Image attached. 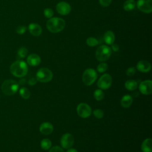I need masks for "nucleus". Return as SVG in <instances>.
<instances>
[{
	"label": "nucleus",
	"instance_id": "nucleus-1",
	"mask_svg": "<svg viewBox=\"0 0 152 152\" xmlns=\"http://www.w3.org/2000/svg\"><path fill=\"white\" fill-rule=\"evenodd\" d=\"M10 72L16 77H23L27 74V65L23 61H16L11 64L10 66Z\"/></svg>",
	"mask_w": 152,
	"mask_h": 152
},
{
	"label": "nucleus",
	"instance_id": "nucleus-2",
	"mask_svg": "<svg viewBox=\"0 0 152 152\" xmlns=\"http://www.w3.org/2000/svg\"><path fill=\"white\" fill-rule=\"evenodd\" d=\"M65 27V21L61 18L53 17L49 18L46 23V27L53 33L61 31Z\"/></svg>",
	"mask_w": 152,
	"mask_h": 152
},
{
	"label": "nucleus",
	"instance_id": "nucleus-3",
	"mask_svg": "<svg viewBox=\"0 0 152 152\" xmlns=\"http://www.w3.org/2000/svg\"><path fill=\"white\" fill-rule=\"evenodd\" d=\"M19 87L18 83L13 80H7L1 85L2 92L8 96H11L16 93Z\"/></svg>",
	"mask_w": 152,
	"mask_h": 152
},
{
	"label": "nucleus",
	"instance_id": "nucleus-4",
	"mask_svg": "<svg viewBox=\"0 0 152 152\" xmlns=\"http://www.w3.org/2000/svg\"><path fill=\"white\" fill-rule=\"evenodd\" d=\"M112 54V49L106 45H102L99 46L96 52V59L101 62H104L109 59Z\"/></svg>",
	"mask_w": 152,
	"mask_h": 152
},
{
	"label": "nucleus",
	"instance_id": "nucleus-5",
	"mask_svg": "<svg viewBox=\"0 0 152 152\" xmlns=\"http://www.w3.org/2000/svg\"><path fill=\"white\" fill-rule=\"evenodd\" d=\"M53 78L52 72L47 68H42L36 73L37 81L41 83H48Z\"/></svg>",
	"mask_w": 152,
	"mask_h": 152
},
{
	"label": "nucleus",
	"instance_id": "nucleus-6",
	"mask_svg": "<svg viewBox=\"0 0 152 152\" xmlns=\"http://www.w3.org/2000/svg\"><path fill=\"white\" fill-rule=\"evenodd\" d=\"M97 78L96 71L93 68H87L83 74V81L86 86L92 85Z\"/></svg>",
	"mask_w": 152,
	"mask_h": 152
},
{
	"label": "nucleus",
	"instance_id": "nucleus-7",
	"mask_svg": "<svg viewBox=\"0 0 152 152\" xmlns=\"http://www.w3.org/2000/svg\"><path fill=\"white\" fill-rule=\"evenodd\" d=\"M112 83V79L111 76L108 74H104L99 79L97 84L99 88L103 90H106L111 86Z\"/></svg>",
	"mask_w": 152,
	"mask_h": 152
},
{
	"label": "nucleus",
	"instance_id": "nucleus-8",
	"mask_svg": "<svg viewBox=\"0 0 152 152\" xmlns=\"http://www.w3.org/2000/svg\"><path fill=\"white\" fill-rule=\"evenodd\" d=\"M78 115L83 118H88L91 114V109L90 106L84 103H80L77 107Z\"/></svg>",
	"mask_w": 152,
	"mask_h": 152
},
{
	"label": "nucleus",
	"instance_id": "nucleus-9",
	"mask_svg": "<svg viewBox=\"0 0 152 152\" xmlns=\"http://www.w3.org/2000/svg\"><path fill=\"white\" fill-rule=\"evenodd\" d=\"M137 6L140 11L150 13L152 11V0H138Z\"/></svg>",
	"mask_w": 152,
	"mask_h": 152
},
{
	"label": "nucleus",
	"instance_id": "nucleus-10",
	"mask_svg": "<svg viewBox=\"0 0 152 152\" xmlns=\"http://www.w3.org/2000/svg\"><path fill=\"white\" fill-rule=\"evenodd\" d=\"M74 142V138L72 134L66 133L64 134L61 138V145L62 148L68 149L71 148Z\"/></svg>",
	"mask_w": 152,
	"mask_h": 152
},
{
	"label": "nucleus",
	"instance_id": "nucleus-11",
	"mask_svg": "<svg viewBox=\"0 0 152 152\" xmlns=\"http://www.w3.org/2000/svg\"><path fill=\"white\" fill-rule=\"evenodd\" d=\"M56 9L57 12L62 15L69 14L71 10L70 5L66 2H59L56 6Z\"/></svg>",
	"mask_w": 152,
	"mask_h": 152
},
{
	"label": "nucleus",
	"instance_id": "nucleus-12",
	"mask_svg": "<svg viewBox=\"0 0 152 152\" xmlns=\"http://www.w3.org/2000/svg\"><path fill=\"white\" fill-rule=\"evenodd\" d=\"M139 90L143 94H150L152 92V81L151 80H145L142 81L140 84Z\"/></svg>",
	"mask_w": 152,
	"mask_h": 152
},
{
	"label": "nucleus",
	"instance_id": "nucleus-13",
	"mask_svg": "<svg viewBox=\"0 0 152 152\" xmlns=\"http://www.w3.org/2000/svg\"><path fill=\"white\" fill-rule=\"evenodd\" d=\"M151 64L147 61H140L137 64V69L142 72H148L151 70Z\"/></svg>",
	"mask_w": 152,
	"mask_h": 152
},
{
	"label": "nucleus",
	"instance_id": "nucleus-14",
	"mask_svg": "<svg viewBox=\"0 0 152 152\" xmlns=\"http://www.w3.org/2000/svg\"><path fill=\"white\" fill-rule=\"evenodd\" d=\"M27 62L29 65L35 66L39 65L40 64L41 59L38 55L33 53L28 56L27 58Z\"/></svg>",
	"mask_w": 152,
	"mask_h": 152
},
{
	"label": "nucleus",
	"instance_id": "nucleus-15",
	"mask_svg": "<svg viewBox=\"0 0 152 152\" xmlns=\"http://www.w3.org/2000/svg\"><path fill=\"white\" fill-rule=\"evenodd\" d=\"M39 130L43 135L50 134L53 131V126L52 124L49 122H43L40 126Z\"/></svg>",
	"mask_w": 152,
	"mask_h": 152
},
{
	"label": "nucleus",
	"instance_id": "nucleus-16",
	"mask_svg": "<svg viewBox=\"0 0 152 152\" xmlns=\"http://www.w3.org/2000/svg\"><path fill=\"white\" fill-rule=\"evenodd\" d=\"M29 32L34 36H39L41 34L42 30L41 27L36 23H30L28 27Z\"/></svg>",
	"mask_w": 152,
	"mask_h": 152
},
{
	"label": "nucleus",
	"instance_id": "nucleus-17",
	"mask_svg": "<svg viewBox=\"0 0 152 152\" xmlns=\"http://www.w3.org/2000/svg\"><path fill=\"white\" fill-rule=\"evenodd\" d=\"M132 102V97L129 94H126L122 97L121 100V104L124 108H128L131 106Z\"/></svg>",
	"mask_w": 152,
	"mask_h": 152
},
{
	"label": "nucleus",
	"instance_id": "nucleus-18",
	"mask_svg": "<svg viewBox=\"0 0 152 152\" xmlns=\"http://www.w3.org/2000/svg\"><path fill=\"white\" fill-rule=\"evenodd\" d=\"M141 150L143 152H152V140L147 138L143 141L141 144Z\"/></svg>",
	"mask_w": 152,
	"mask_h": 152
},
{
	"label": "nucleus",
	"instance_id": "nucleus-19",
	"mask_svg": "<svg viewBox=\"0 0 152 152\" xmlns=\"http://www.w3.org/2000/svg\"><path fill=\"white\" fill-rule=\"evenodd\" d=\"M104 40L106 44L111 45L115 41V34L112 31L108 30L104 34Z\"/></svg>",
	"mask_w": 152,
	"mask_h": 152
},
{
	"label": "nucleus",
	"instance_id": "nucleus-20",
	"mask_svg": "<svg viewBox=\"0 0 152 152\" xmlns=\"http://www.w3.org/2000/svg\"><path fill=\"white\" fill-rule=\"evenodd\" d=\"M136 6V3L134 0H126L123 5V8L125 11H130L133 10Z\"/></svg>",
	"mask_w": 152,
	"mask_h": 152
},
{
	"label": "nucleus",
	"instance_id": "nucleus-21",
	"mask_svg": "<svg viewBox=\"0 0 152 152\" xmlns=\"http://www.w3.org/2000/svg\"><path fill=\"white\" fill-rule=\"evenodd\" d=\"M137 86H138V83L134 80H127L125 83V87L126 89L129 91H132L135 90L137 88Z\"/></svg>",
	"mask_w": 152,
	"mask_h": 152
},
{
	"label": "nucleus",
	"instance_id": "nucleus-22",
	"mask_svg": "<svg viewBox=\"0 0 152 152\" xmlns=\"http://www.w3.org/2000/svg\"><path fill=\"white\" fill-rule=\"evenodd\" d=\"M40 146L42 149L45 150H49L52 146V142L49 139L45 138L42 140L40 142Z\"/></svg>",
	"mask_w": 152,
	"mask_h": 152
},
{
	"label": "nucleus",
	"instance_id": "nucleus-23",
	"mask_svg": "<svg viewBox=\"0 0 152 152\" xmlns=\"http://www.w3.org/2000/svg\"><path fill=\"white\" fill-rule=\"evenodd\" d=\"M20 94L24 99H27L30 96V90L26 87H21L19 91Z\"/></svg>",
	"mask_w": 152,
	"mask_h": 152
},
{
	"label": "nucleus",
	"instance_id": "nucleus-24",
	"mask_svg": "<svg viewBox=\"0 0 152 152\" xmlns=\"http://www.w3.org/2000/svg\"><path fill=\"white\" fill-rule=\"evenodd\" d=\"M104 93L100 89H97L94 92V97L96 100L100 101L104 98Z\"/></svg>",
	"mask_w": 152,
	"mask_h": 152
},
{
	"label": "nucleus",
	"instance_id": "nucleus-25",
	"mask_svg": "<svg viewBox=\"0 0 152 152\" xmlns=\"http://www.w3.org/2000/svg\"><path fill=\"white\" fill-rule=\"evenodd\" d=\"M86 43L89 46L94 47L99 44V42L96 38L93 37H90L87 39Z\"/></svg>",
	"mask_w": 152,
	"mask_h": 152
},
{
	"label": "nucleus",
	"instance_id": "nucleus-26",
	"mask_svg": "<svg viewBox=\"0 0 152 152\" xmlns=\"http://www.w3.org/2000/svg\"><path fill=\"white\" fill-rule=\"evenodd\" d=\"M28 53V50L25 47L20 48L17 51V55L20 58H25Z\"/></svg>",
	"mask_w": 152,
	"mask_h": 152
},
{
	"label": "nucleus",
	"instance_id": "nucleus-27",
	"mask_svg": "<svg viewBox=\"0 0 152 152\" xmlns=\"http://www.w3.org/2000/svg\"><path fill=\"white\" fill-rule=\"evenodd\" d=\"M108 66L107 64L106 63H100V64L98 65L97 67V70L98 72H100V73H103L107 69Z\"/></svg>",
	"mask_w": 152,
	"mask_h": 152
},
{
	"label": "nucleus",
	"instance_id": "nucleus-28",
	"mask_svg": "<svg viewBox=\"0 0 152 152\" xmlns=\"http://www.w3.org/2000/svg\"><path fill=\"white\" fill-rule=\"evenodd\" d=\"M93 115L96 118H97L98 119H101L103 117L104 112L102 109H97L93 111Z\"/></svg>",
	"mask_w": 152,
	"mask_h": 152
},
{
	"label": "nucleus",
	"instance_id": "nucleus-29",
	"mask_svg": "<svg viewBox=\"0 0 152 152\" xmlns=\"http://www.w3.org/2000/svg\"><path fill=\"white\" fill-rule=\"evenodd\" d=\"M44 15L48 18H50L53 15V11L49 8H47L44 10Z\"/></svg>",
	"mask_w": 152,
	"mask_h": 152
},
{
	"label": "nucleus",
	"instance_id": "nucleus-30",
	"mask_svg": "<svg viewBox=\"0 0 152 152\" xmlns=\"http://www.w3.org/2000/svg\"><path fill=\"white\" fill-rule=\"evenodd\" d=\"M27 30V27L24 26H20L17 28L16 31L18 34H23Z\"/></svg>",
	"mask_w": 152,
	"mask_h": 152
},
{
	"label": "nucleus",
	"instance_id": "nucleus-31",
	"mask_svg": "<svg viewBox=\"0 0 152 152\" xmlns=\"http://www.w3.org/2000/svg\"><path fill=\"white\" fill-rule=\"evenodd\" d=\"M135 72H136V69L134 67H130L127 69L126 71V74L127 75L131 77L135 74Z\"/></svg>",
	"mask_w": 152,
	"mask_h": 152
},
{
	"label": "nucleus",
	"instance_id": "nucleus-32",
	"mask_svg": "<svg viewBox=\"0 0 152 152\" xmlns=\"http://www.w3.org/2000/svg\"><path fill=\"white\" fill-rule=\"evenodd\" d=\"M49 152H64V150L59 146H54L50 148Z\"/></svg>",
	"mask_w": 152,
	"mask_h": 152
},
{
	"label": "nucleus",
	"instance_id": "nucleus-33",
	"mask_svg": "<svg viewBox=\"0 0 152 152\" xmlns=\"http://www.w3.org/2000/svg\"><path fill=\"white\" fill-rule=\"evenodd\" d=\"M112 2V0H99L100 4L103 7H107Z\"/></svg>",
	"mask_w": 152,
	"mask_h": 152
},
{
	"label": "nucleus",
	"instance_id": "nucleus-34",
	"mask_svg": "<svg viewBox=\"0 0 152 152\" xmlns=\"http://www.w3.org/2000/svg\"><path fill=\"white\" fill-rule=\"evenodd\" d=\"M37 83V80L35 79L34 78H31L28 81V84L30 86H33V85H35Z\"/></svg>",
	"mask_w": 152,
	"mask_h": 152
},
{
	"label": "nucleus",
	"instance_id": "nucleus-35",
	"mask_svg": "<svg viewBox=\"0 0 152 152\" xmlns=\"http://www.w3.org/2000/svg\"><path fill=\"white\" fill-rule=\"evenodd\" d=\"M112 45V47H111V49H112L113 51L115 52H117L119 50V46L117 45V44H115V43H113Z\"/></svg>",
	"mask_w": 152,
	"mask_h": 152
},
{
	"label": "nucleus",
	"instance_id": "nucleus-36",
	"mask_svg": "<svg viewBox=\"0 0 152 152\" xmlns=\"http://www.w3.org/2000/svg\"><path fill=\"white\" fill-rule=\"evenodd\" d=\"M66 152H78L77 150H75V148H68Z\"/></svg>",
	"mask_w": 152,
	"mask_h": 152
}]
</instances>
